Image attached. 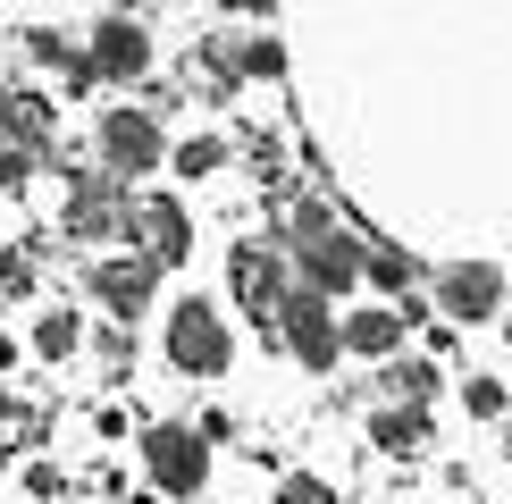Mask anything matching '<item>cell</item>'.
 Wrapping results in <instances>:
<instances>
[{
  "label": "cell",
  "instance_id": "1",
  "mask_svg": "<svg viewBox=\"0 0 512 504\" xmlns=\"http://www.w3.org/2000/svg\"><path fill=\"white\" fill-rule=\"evenodd\" d=\"M126 210H135V185H118L93 152L59 168V210H51V236H68L76 252H110L126 244Z\"/></svg>",
  "mask_w": 512,
  "mask_h": 504
},
{
  "label": "cell",
  "instance_id": "2",
  "mask_svg": "<svg viewBox=\"0 0 512 504\" xmlns=\"http://www.w3.org/2000/svg\"><path fill=\"white\" fill-rule=\"evenodd\" d=\"M160 362H168V378H194V387H219L236 370V328H227V311L210 294L185 286L177 303H160Z\"/></svg>",
  "mask_w": 512,
  "mask_h": 504
},
{
  "label": "cell",
  "instance_id": "3",
  "mask_svg": "<svg viewBox=\"0 0 512 504\" xmlns=\"http://www.w3.org/2000/svg\"><path fill=\"white\" fill-rule=\"evenodd\" d=\"M168 118L152 110V101H101V118H93V160L110 168L118 185H152L168 177Z\"/></svg>",
  "mask_w": 512,
  "mask_h": 504
},
{
  "label": "cell",
  "instance_id": "4",
  "mask_svg": "<svg viewBox=\"0 0 512 504\" xmlns=\"http://www.w3.org/2000/svg\"><path fill=\"white\" fill-rule=\"evenodd\" d=\"M286 286H294V252L277 236H236L227 244V303L252 320V336L269 353H277V303H286Z\"/></svg>",
  "mask_w": 512,
  "mask_h": 504
},
{
  "label": "cell",
  "instance_id": "5",
  "mask_svg": "<svg viewBox=\"0 0 512 504\" xmlns=\"http://www.w3.org/2000/svg\"><path fill=\"white\" fill-rule=\"evenodd\" d=\"M135 454H143V479L168 496V504H194L210 496V471H219V446L194 429V420H143L135 429Z\"/></svg>",
  "mask_w": 512,
  "mask_h": 504
},
{
  "label": "cell",
  "instance_id": "6",
  "mask_svg": "<svg viewBox=\"0 0 512 504\" xmlns=\"http://www.w3.org/2000/svg\"><path fill=\"white\" fill-rule=\"evenodd\" d=\"M160 278L168 269H152L135 244H110V252H84V303H101V320H152L160 311Z\"/></svg>",
  "mask_w": 512,
  "mask_h": 504
},
{
  "label": "cell",
  "instance_id": "7",
  "mask_svg": "<svg viewBox=\"0 0 512 504\" xmlns=\"http://www.w3.org/2000/svg\"><path fill=\"white\" fill-rule=\"evenodd\" d=\"M429 303H437L454 328H496L504 303H512V269L487 261V252H462V261L429 269Z\"/></svg>",
  "mask_w": 512,
  "mask_h": 504
},
{
  "label": "cell",
  "instance_id": "8",
  "mask_svg": "<svg viewBox=\"0 0 512 504\" xmlns=\"http://www.w3.org/2000/svg\"><path fill=\"white\" fill-rule=\"evenodd\" d=\"M336 311H345V303H328V294H311L303 278H294V286H286V303H277V353H286L294 370H311V378L345 370V336H336Z\"/></svg>",
  "mask_w": 512,
  "mask_h": 504
},
{
  "label": "cell",
  "instance_id": "9",
  "mask_svg": "<svg viewBox=\"0 0 512 504\" xmlns=\"http://www.w3.org/2000/svg\"><path fill=\"white\" fill-rule=\"evenodd\" d=\"M84 68H93V84H110V93H135V84H152V68H160V42H152L143 17L101 9L93 26H84Z\"/></svg>",
  "mask_w": 512,
  "mask_h": 504
},
{
  "label": "cell",
  "instance_id": "10",
  "mask_svg": "<svg viewBox=\"0 0 512 504\" xmlns=\"http://www.w3.org/2000/svg\"><path fill=\"white\" fill-rule=\"evenodd\" d=\"M194 210H185V194H160V185H135V210H126V244L143 252L152 269H168L177 278L185 261H194Z\"/></svg>",
  "mask_w": 512,
  "mask_h": 504
},
{
  "label": "cell",
  "instance_id": "11",
  "mask_svg": "<svg viewBox=\"0 0 512 504\" xmlns=\"http://www.w3.org/2000/svg\"><path fill=\"white\" fill-rule=\"evenodd\" d=\"M361 252H370L361 227H328L311 252H294V278H303L311 294H328V303H353L361 294Z\"/></svg>",
  "mask_w": 512,
  "mask_h": 504
},
{
  "label": "cell",
  "instance_id": "12",
  "mask_svg": "<svg viewBox=\"0 0 512 504\" xmlns=\"http://www.w3.org/2000/svg\"><path fill=\"white\" fill-rule=\"evenodd\" d=\"M361 437H370L378 462H429L437 454V412L429 404H370Z\"/></svg>",
  "mask_w": 512,
  "mask_h": 504
},
{
  "label": "cell",
  "instance_id": "13",
  "mask_svg": "<svg viewBox=\"0 0 512 504\" xmlns=\"http://www.w3.org/2000/svg\"><path fill=\"white\" fill-rule=\"evenodd\" d=\"M336 336H345V362H361V370L395 362V353L412 345V328L395 320V303H345L336 311Z\"/></svg>",
  "mask_w": 512,
  "mask_h": 504
},
{
  "label": "cell",
  "instance_id": "14",
  "mask_svg": "<svg viewBox=\"0 0 512 504\" xmlns=\"http://www.w3.org/2000/svg\"><path fill=\"white\" fill-rule=\"evenodd\" d=\"M84 336H93L84 303H59V294H42L34 320H26V353H34L42 370H68V362H84Z\"/></svg>",
  "mask_w": 512,
  "mask_h": 504
},
{
  "label": "cell",
  "instance_id": "15",
  "mask_svg": "<svg viewBox=\"0 0 512 504\" xmlns=\"http://www.w3.org/2000/svg\"><path fill=\"white\" fill-rule=\"evenodd\" d=\"M227 168H236V135H227V126H194V135L168 143V177H177V194H194V185H219Z\"/></svg>",
  "mask_w": 512,
  "mask_h": 504
},
{
  "label": "cell",
  "instance_id": "16",
  "mask_svg": "<svg viewBox=\"0 0 512 504\" xmlns=\"http://www.w3.org/2000/svg\"><path fill=\"white\" fill-rule=\"evenodd\" d=\"M370 387H378V404H429V412H437V395H445V362H429L420 345H403L395 362H378Z\"/></svg>",
  "mask_w": 512,
  "mask_h": 504
},
{
  "label": "cell",
  "instance_id": "17",
  "mask_svg": "<svg viewBox=\"0 0 512 504\" xmlns=\"http://www.w3.org/2000/svg\"><path fill=\"white\" fill-rule=\"evenodd\" d=\"M361 286L378 294V303H395V294H412V286H429V269L412 261L395 236H370V252H361Z\"/></svg>",
  "mask_w": 512,
  "mask_h": 504
},
{
  "label": "cell",
  "instance_id": "18",
  "mask_svg": "<svg viewBox=\"0 0 512 504\" xmlns=\"http://www.w3.org/2000/svg\"><path fill=\"white\" fill-rule=\"evenodd\" d=\"M9 143H26V152L51 160V143H59V101L42 93V84H9Z\"/></svg>",
  "mask_w": 512,
  "mask_h": 504
},
{
  "label": "cell",
  "instance_id": "19",
  "mask_svg": "<svg viewBox=\"0 0 512 504\" xmlns=\"http://www.w3.org/2000/svg\"><path fill=\"white\" fill-rule=\"evenodd\" d=\"M42 252H51V236L0 244V303H42Z\"/></svg>",
  "mask_w": 512,
  "mask_h": 504
},
{
  "label": "cell",
  "instance_id": "20",
  "mask_svg": "<svg viewBox=\"0 0 512 504\" xmlns=\"http://www.w3.org/2000/svg\"><path fill=\"white\" fill-rule=\"evenodd\" d=\"M328 227H345V210H336L328 194H294V202H286V219H277V244H286V252H311Z\"/></svg>",
  "mask_w": 512,
  "mask_h": 504
},
{
  "label": "cell",
  "instance_id": "21",
  "mask_svg": "<svg viewBox=\"0 0 512 504\" xmlns=\"http://www.w3.org/2000/svg\"><path fill=\"white\" fill-rule=\"evenodd\" d=\"M0 446L9 454H42L51 446V404H26V395L0 387Z\"/></svg>",
  "mask_w": 512,
  "mask_h": 504
},
{
  "label": "cell",
  "instance_id": "22",
  "mask_svg": "<svg viewBox=\"0 0 512 504\" xmlns=\"http://www.w3.org/2000/svg\"><path fill=\"white\" fill-rule=\"evenodd\" d=\"M236 160H244L252 185H269V194L286 185V135H269V126H244V135H236Z\"/></svg>",
  "mask_w": 512,
  "mask_h": 504
},
{
  "label": "cell",
  "instance_id": "23",
  "mask_svg": "<svg viewBox=\"0 0 512 504\" xmlns=\"http://www.w3.org/2000/svg\"><path fill=\"white\" fill-rule=\"evenodd\" d=\"M84 362H93V370L118 387V378L135 370V328H126V320H101L93 336H84Z\"/></svg>",
  "mask_w": 512,
  "mask_h": 504
},
{
  "label": "cell",
  "instance_id": "24",
  "mask_svg": "<svg viewBox=\"0 0 512 504\" xmlns=\"http://www.w3.org/2000/svg\"><path fill=\"white\" fill-rule=\"evenodd\" d=\"M26 59H34V68H59V84H68L84 68V42L68 26H26Z\"/></svg>",
  "mask_w": 512,
  "mask_h": 504
},
{
  "label": "cell",
  "instance_id": "25",
  "mask_svg": "<svg viewBox=\"0 0 512 504\" xmlns=\"http://www.w3.org/2000/svg\"><path fill=\"white\" fill-rule=\"evenodd\" d=\"M17 488H26L34 504H68V496H76V479L59 471L51 454H26V462H17Z\"/></svg>",
  "mask_w": 512,
  "mask_h": 504
},
{
  "label": "cell",
  "instance_id": "26",
  "mask_svg": "<svg viewBox=\"0 0 512 504\" xmlns=\"http://www.w3.org/2000/svg\"><path fill=\"white\" fill-rule=\"evenodd\" d=\"M462 412H471V420H504L512 412V387L496 370H462Z\"/></svg>",
  "mask_w": 512,
  "mask_h": 504
},
{
  "label": "cell",
  "instance_id": "27",
  "mask_svg": "<svg viewBox=\"0 0 512 504\" xmlns=\"http://www.w3.org/2000/svg\"><path fill=\"white\" fill-rule=\"evenodd\" d=\"M244 84H286V42L277 34H244Z\"/></svg>",
  "mask_w": 512,
  "mask_h": 504
},
{
  "label": "cell",
  "instance_id": "28",
  "mask_svg": "<svg viewBox=\"0 0 512 504\" xmlns=\"http://www.w3.org/2000/svg\"><path fill=\"white\" fill-rule=\"evenodd\" d=\"M269 504H336V479H319V471H286L269 488Z\"/></svg>",
  "mask_w": 512,
  "mask_h": 504
},
{
  "label": "cell",
  "instance_id": "29",
  "mask_svg": "<svg viewBox=\"0 0 512 504\" xmlns=\"http://www.w3.org/2000/svg\"><path fill=\"white\" fill-rule=\"evenodd\" d=\"M34 168H42V152H26V143H0V194H26Z\"/></svg>",
  "mask_w": 512,
  "mask_h": 504
},
{
  "label": "cell",
  "instance_id": "30",
  "mask_svg": "<svg viewBox=\"0 0 512 504\" xmlns=\"http://www.w3.org/2000/svg\"><path fill=\"white\" fill-rule=\"evenodd\" d=\"M420 353H429V362H454V370H462V328H454V320L437 311V320L420 328Z\"/></svg>",
  "mask_w": 512,
  "mask_h": 504
},
{
  "label": "cell",
  "instance_id": "31",
  "mask_svg": "<svg viewBox=\"0 0 512 504\" xmlns=\"http://www.w3.org/2000/svg\"><path fill=\"white\" fill-rule=\"evenodd\" d=\"M194 429L210 437V446H244V420L227 412V404H210V412H194Z\"/></svg>",
  "mask_w": 512,
  "mask_h": 504
},
{
  "label": "cell",
  "instance_id": "32",
  "mask_svg": "<svg viewBox=\"0 0 512 504\" xmlns=\"http://www.w3.org/2000/svg\"><path fill=\"white\" fill-rule=\"evenodd\" d=\"M210 9H219V17H236V26H269V17L286 9V0H210Z\"/></svg>",
  "mask_w": 512,
  "mask_h": 504
},
{
  "label": "cell",
  "instance_id": "33",
  "mask_svg": "<svg viewBox=\"0 0 512 504\" xmlns=\"http://www.w3.org/2000/svg\"><path fill=\"white\" fill-rule=\"evenodd\" d=\"M126 429H135V420H126V404H101V412H93V437H101V446H118Z\"/></svg>",
  "mask_w": 512,
  "mask_h": 504
},
{
  "label": "cell",
  "instance_id": "34",
  "mask_svg": "<svg viewBox=\"0 0 512 504\" xmlns=\"http://www.w3.org/2000/svg\"><path fill=\"white\" fill-rule=\"evenodd\" d=\"M26 362H34V353H26V336H0V387H9V378L26 370Z\"/></svg>",
  "mask_w": 512,
  "mask_h": 504
},
{
  "label": "cell",
  "instance_id": "35",
  "mask_svg": "<svg viewBox=\"0 0 512 504\" xmlns=\"http://www.w3.org/2000/svg\"><path fill=\"white\" fill-rule=\"evenodd\" d=\"M0 143H9V84H0Z\"/></svg>",
  "mask_w": 512,
  "mask_h": 504
},
{
  "label": "cell",
  "instance_id": "36",
  "mask_svg": "<svg viewBox=\"0 0 512 504\" xmlns=\"http://www.w3.org/2000/svg\"><path fill=\"white\" fill-rule=\"evenodd\" d=\"M101 9H126V17H135V9H143V0H101Z\"/></svg>",
  "mask_w": 512,
  "mask_h": 504
},
{
  "label": "cell",
  "instance_id": "37",
  "mask_svg": "<svg viewBox=\"0 0 512 504\" xmlns=\"http://www.w3.org/2000/svg\"><path fill=\"white\" fill-rule=\"evenodd\" d=\"M496 328H504V345H512V303H504V320H496Z\"/></svg>",
  "mask_w": 512,
  "mask_h": 504
},
{
  "label": "cell",
  "instance_id": "38",
  "mask_svg": "<svg viewBox=\"0 0 512 504\" xmlns=\"http://www.w3.org/2000/svg\"><path fill=\"white\" fill-rule=\"evenodd\" d=\"M0 471H9V446H0Z\"/></svg>",
  "mask_w": 512,
  "mask_h": 504
},
{
  "label": "cell",
  "instance_id": "39",
  "mask_svg": "<svg viewBox=\"0 0 512 504\" xmlns=\"http://www.w3.org/2000/svg\"><path fill=\"white\" fill-rule=\"evenodd\" d=\"M194 504H202V496H194Z\"/></svg>",
  "mask_w": 512,
  "mask_h": 504
}]
</instances>
